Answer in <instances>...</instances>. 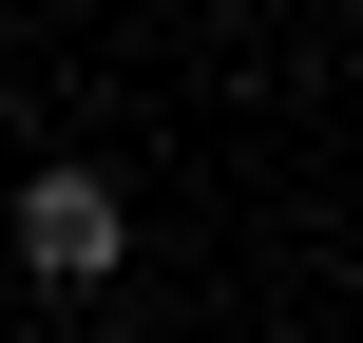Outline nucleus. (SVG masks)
Masks as SVG:
<instances>
[{"label":"nucleus","mask_w":363,"mask_h":343,"mask_svg":"<svg viewBox=\"0 0 363 343\" xmlns=\"http://www.w3.org/2000/svg\"><path fill=\"white\" fill-rule=\"evenodd\" d=\"M0 248H19V286H57V306H96V286L134 267V210H115V172H77V153H38V172H19V210H0Z\"/></svg>","instance_id":"f257e3e1"}]
</instances>
